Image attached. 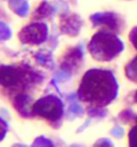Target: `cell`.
Masks as SVG:
<instances>
[{
  "instance_id": "cell-3",
  "label": "cell",
  "mask_w": 137,
  "mask_h": 147,
  "mask_svg": "<svg viewBox=\"0 0 137 147\" xmlns=\"http://www.w3.org/2000/svg\"><path fill=\"white\" fill-rule=\"evenodd\" d=\"M41 76L33 72L12 67V65H1L0 67V84L8 88L25 87L34 82H39Z\"/></svg>"
},
{
  "instance_id": "cell-20",
  "label": "cell",
  "mask_w": 137,
  "mask_h": 147,
  "mask_svg": "<svg viewBox=\"0 0 137 147\" xmlns=\"http://www.w3.org/2000/svg\"><path fill=\"white\" fill-rule=\"evenodd\" d=\"M135 99H136V101H137V92H136V94H135Z\"/></svg>"
},
{
  "instance_id": "cell-6",
  "label": "cell",
  "mask_w": 137,
  "mask_h": 147,
  "mask_svg": "<svg viewBox=\"0 0 137 147\" xmlns=\"http://www.w3.org/2000/svg\"><path fill=\"white\" fill-rule=\"evenodd\" d=\"M93 24L101 25L105 24L110 28H117V17L113 13H97L91 16Z\"/></svg>"
},
{
  "instance_id": "cell-11",
  "label": "cell",
  "mask_w": 137,
  "mask_h": 147,
  "mask_svg": "<svg viewBox=\"0 0 137 147\" xmlns=\"http://www.w3.org/2000/svg\"><path fill=\"white\" fill-rule=\"evenodd\" d=\"M11 37V30L7 25L0 22V40H7Z\"/></svg>"
},
{
  "instance_id": "cell-19",
  "label": "cell",
  "mask_w": 137,
  "mask_h": 147,
  "mask_svg": "<svg viewBox=\"0 0 137 147\" xmlns=\"http://www.w3.org/2000/svg\"><path fill=\"white\" fill-rule=\"evenodd\" d=\"M122 133H123V130H122L121 128H119V127H117L116 129H113V134L118 136V138H120L121 135H122Z\"/></svg>"
},
{
  "instance_id": "cell-15",
  "label": "cell",
  "mask_w": 137,
  "mask_h": 147,
  "mask_svg": "<svg viewBox=\"0 0 137 147\" xmlns=\"http://www.w3.org/2000/svg\"><path fill=\"white\" fill-rule=\"evenodd\" d=\"M36 60L40 62V63H43V65H48L50 63V57L49 55H44V54H38L36 55Z\"/></svg>"
},
{
  "instance_id": "cell-14",
  "label": "cell",
  "mask_w": 137,
  "mask_h": 147,
  "mask_svg": "<svg viewBox=\"0 0 137 147\" xmlns=\"http://www.w3.org/2000/svg\"><path fill=\"white\" fill-rule=\"evenodd\" d=\"M130 142L132 146H137V125L131 130L130 133Z\"/></svg>"
},
{
  "instance_id": "cell-2",
  "label": "cell",
  "mask_w": 137,
  "mask_h": 147,
  "mask_svg": "<svg viewBox=\"0 0 137 147\" xmlns=\"http://www.w3.org/2000/svg\"><path fill=\"white\" fill-rule=\"evenodd\" d=\"M123 49L122 42L115 34L107 31H100L89 43V51L97 60L108 61L116 57Z\"/></svg>"
},
{
  "instance_id": "cell-4",
  "label": "cell",
  "mask_w": 137,
  "mask_h": 147,
  "mask_svg": "<svg viewBox=\"0 0 137 147\" xmlns=\"http://www.w3.org/2000/svg\"><path fill=\"white\" fill-rule=\"evenodd\" d=\"M63 112V104L59 98L55 96H47L40 99L32 106V114L40 115L52 121L61 118Z\"/></svg>"
},
{
  "instance_id": "cell-12",
  "label": "cell",
  "mask_w": 137,
  "mask_h": 147,
  "mask_svg": "<svg viewBox=\"0 0 137 147\" xmlns=\"http://www.w3.org/2000/svg\"><path fill=\"white\" fill-rule=\"evenodd\" d=\"M50 11H52V8L48 5V3H43L36 11V13H38L36 15L39 17H45L48 14H50Z\"/></svg>"
},
{
  "instance_id": "cell-17",
  "label": "cell",
  "mask_w": 137,
  "mask_h": 147,
  "mask_svg": "<svg viewBox=\"0 0 137 147\" xmlns=\"http://www.w3.org/2000/svg\"><path fill=\"white\" fill-rule=\"evenodd\" d=\"M70 112L73 113V114L81 115V114H83V109H81L79 105H77V104H73V105H71V107H70Z\"/></svg>"
},
{
  "instance_id": "cell-13",
  "label": "cell",
  "mask_w": 137,
  "mask_h": 147,
  "mask_svg": "<svg viewBox=\"0 0 137 147\" xmlns=\"http://www.w3.org/2000/svg\"><path fill=\"white\" fill-rule=\"evenodd\" d=\"M33 146H52V143L49 140L45 139L43 136H40L34 141Z\"/></svg>"
},
{
  "instance_id": "cell-1",
  "label": "cell",
  "mask_w": 137,
  "mask_h": 147,
  "mask_svg": "<svg viewBox=\"0 0 137 147\" xmlns=\"http://www.w3.org/2000/svg\"><path fill=\"white\" fill-rule=\"evenodd\" d=\"M117 81L111 72L93 69L88 71L81 81L78 97L97 106H104L117 96Z\"/></svg>"
},
{
  "instance_id": "cell-7",
  "label": "cell",
  "mask_w": 137,
  "mask_h": 147,
  "mask_svg": "<svg viewBox=\"0 0 137 147\" xmlns=\"http://www.w3.org/2000/svg\"><path fill=\"white\" fill-rule=\"evenodd\" d=\"M30 102L31 100L26 96V94H19L16 98L15 102V107L25 117H28L30 114H32V110H30Z\"/></svg>"
},
{
  "instance_id": "cell-18",
  "label": "cell",
  "mask_w": 137,
  "mask_h": 147,
  "mask_svg": "<svg viewBox=\"0 0 137 147\" xmlns=\"http://www.w3.org/2000/svg\"><path fill=\"white\" fill-rule=\"evenodd\" d=\"M130 38H131V41H132V43L134 44V46L137 49V27H135V28L132 30V32L130 34Z\"/></svg>"
},
{
  "instance_id": "cell-8",
  "label": "cell",
  "mask_w": 137,
  "mask_h": 147,
  "mask_svg": "<svg viewBox=\"0 0 137 147\" xmlns=\"http://www.w3.org/2000/svg\"><path fill=\"white\" fill-rule=\"evenodd\" d=\"M81 23L77 20V17H68L66 21H63L61 28L64 32L68 34H76L79 31Z\"/></svg>"
},
{
  "instance_id": "cell-16",
  "label": "cell",
  "mask_w": 137,
  "mask_h": 147,
  "mask_svg": "<svg viewBox=\"0 0 137 147\" xmlns=\"http://www.w3.org/2000/svg\"><path fill=\"white\" fill-rule=\"evenodd\" d=\"M7 130H8V125L5 123L4 120L0 118V140L3 139V136L7 133Z\"/></svg>"
},
{
  "instance_id": "cell-9",
  "label": "cell",
  "mask_w": 137,
  "mask_h": 147,
  "mask_svg": "<svg viewBox=\"0 0 137 147\" xmlns=\"http://www.w3.org/2000/svg\"><path fill=\"white\" fill-rule=\"evenodd\" d=\"M9 5L14 12L20 16H26L28 14L29 5L27 1H25V0H10Z\"/></svg>"
},
{
  "instance_id": "cell-10",
  "label": "cell",
  "mask_w": 137,
  "mask_h": 147,
  "mask_svg": "<svg viewBox=\"0 0 137 147\" xmlns=\"http://www.w3.org/2000/svg\"><path fill=\"white\" fill-rule=\"evenodd\" d=\"M125 73H126V76L131 81L137 83V57L131 63H129V65H126Z\"/></svg>"
},
{
  "instance_id": "cell-5",
  "label": "cell",
  "mask_w": 137,
  "mask_h": 147,
  "mask_svg": "<svg viewBox=\"0 0 137 147\" xmlns=\"http://www.w3.org/2000/svg\"><path fill=\"white\" fill-rule=\"evenodd\" d=\"M47 37V26L43 23H34L25 27L19 33V39L23 43L40 44Z\"/></svg>"
}]
</instances>
